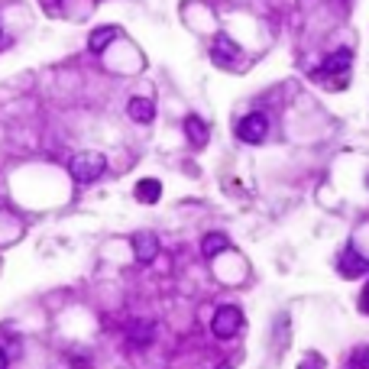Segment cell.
Instances as JSON below:
<instances>
[{
    "mask_svg": "<svg viewBox=\"0 0 369 369\" xmlns=\"http://www.w3.org/2000/svg\"><path fill=\"white\" fill-rule=\"evenodd\" d=\"M107 168V159L101 153H78L75 159L69 162V172L78 185H91V181H98Z\"/></svg>",
    "mask_w": 369,
    "mask_h": 369,
    "instance_id": "1",
    "label": "cell"
},
{
    "mask_svg": "<svg viewBox=\"0 0 369 369\" xmlns=\"http://www.w3.org/2000/svg\"><path fill=\"white\" fill-rule=\"evenodd\" d=\"M240 324H243V314H240V308L223 305V308H217L211 330H214L217 337H223V340H227V337H233L240 330Z\"/></svg>",
    "mask_w": 369,
    "mask_h": 369,
    "instance_id": "2",
    "label": "cell"
},
{
    "mask_svg": "<svg viewBox=\"0 0 369 369\" xmlns=\"http://www.w3.org/2000/svg\"><path fill=\"white\" fill-rule=\"evenodd\" d=\"M237 136L243 143H263L269 136V120L263 113H250V117H243L237 123Z\"/></svg>",
    "mask_w": 369,
    "mask_h": 369,
    "instance_id": "3",
    "label": "cell"
},
{
    "mask_svg": "<svg viewBox=\"0 0 369 369\" xmlns=\"http://www.w3.org/2000/svg\"><path fill=\"white\" fill-rule=\"evenodd\" d=\"M133 253H136L140 263H153V259L159 256V240H156L153 233H136V237H133Z\"/></svg>",
    "mask_w": 369,
    "mask_h": 369,
    "instance_id": "4",
    "label": "cell"
},
{
    "mask_svg": "<svg viewBox=\"0 0 369 369\" xmlns=\"http://www.w3.org/2000/svg\"><path fill=\"white\" fill-rule=\"evenodd\" d=\"M126 111H130V117L136 120V123H153V117H156V104L149 98H133L130 104H126Z\"/></svg>",
    "mask_w": 369,
    "mask_h": 369,
    "instance_id": "5",
    "label": "cell"
},
{
    "mask_svg": "<svg viewBox=\"0 0 369 369\" xmlns=\"http://www.w3.org/2000/svg\"><path fill=\"white\" fill-rule=\"evenodd\" d=\"M214 59H217V62H233V59H240V46L230 39V36L221 33L214 39Z\"/></svg>",
    "mask_w": 369,
    "mask_h": 369,
    "instance_id": "6",
    "label": "cell"
},
{
    "mask_svg": "<svg viewBox=\"0 0 369 369\" xmlns=\"http://www.w3.org/2000/svg\"><path fill=\"white\" fill-rule=\"evenodd\" d=\"M369 269V263L363 256H356V250H347L343 253V259H340V272L347 276V279H356L360 272H366Z\"/></svg>",
    "mask_w": 369,
    "mask_h": 369,
    "instance_id": "7",
    "label": "cell"
},
{
    "mask_svg": "<svg viewBox=\"0 0 369 369\" xmlns=\"http://www.w3.org/2000/svg\"><path fill=\"white\" fill-rule=\"evenodd\" d=\"M113 39H117V29H113V26H101V29H94V33H91L88 49L91 52H104Z\"/></svg>",
    "mask_w": 369,
    "mask_h": 369,
    "instance_id": "8",
    "label": "cell"
},
{
    "mask_svg": "<svg viewBox=\"0 0 369 369\" xmlns=\"http://www.w3.org/2000/svg\"><path fill=\"white\" fill-rule=\"evenodd\" d=\"M185 133H188L191 146H204L208 143V123L201 117H188L185 120Z\"/></svg>",
    "mask_w": 369,
    "mask_h": 369,
    "instance_id": "9",
    "label": "cell"
},
{
    "mask_svg": "<svg viewBox=\"0 0 369 369\" xmlns=\"http://www.w3.org/2000/svg\"><path fill=\"white\" fill-rule=\"evenodd\" d=\"M159 195H162V185L156 178H143L140 185H136V201H143V204H156Z\"/></svg>",
    "mask_w": 369,
    "mask_h": 369,
    "instance_id": "10",
    "label": "cell"
},
{
    "mask_svg": "<svg viewBox=\"0 0 369 369\" xmlns=\"http://www.w3.org/2000/svg\"><path fill=\"white\" fill-rule=\"evenodd\" d=\"M350 49H340V52H334V56L328 59V62L320 65V71H324V75H340V71H347L350 69Z\"/></svg>",
    "mask_w": 369,
    "mask_h": 369,
    "instance_id": "11",
    "label": "cell"
},
{
    "mask_svg": "<svg viewBox=\"0 0 369 369\" xmlns=\"http://www.w3.org/2000/svg\"><path fill=\"white\" fill-rule=\"evenodd\" d=\"M227 237H223V233H208V237H204V243H201V253L208 259H214V256H221L223 250H227Z\"/></svg>",
    "mask_w": 369,
    "mask_h": 369,
    "instance_id": "12",
    "label": "cell"
},
{
    "mask_svg": "<svg viewBox=\"0 0 369 369\" xmlns=\"http://www.w3.org/2000/svg\"><path fill=\"white\" fill-rule=\"evenodd\" d=\"M153 334H156L153 320H143V324H133V328H130V340L136 343V347H146V343L153 340Z\"/></svg>",
    "mask_w": 369,
    "mask_h": 369,
    "instance_id": "13",
    "label": "cell"
},
{
    "mask_svg": "<svg viewBox=\"0 0 369 369\" xmlns=\"http://www.w3.org/2000/svg\"><path fill=\"white\" fill-rule=\"evenodd\" d=\"M301 369H318V360H314V356H311V360H305V366H301Z\"/></svg>",
    "mask_w": 369,
    "mask_h": 369,
    "instance_id": "14",
    "label": "cell"
},
{
    "mask_svg": "<svg viewBox=\"0 0 369 369\" xmlns=\"http://www.w3.org/2000/svg\"><path fill=\"white\" fill-rule=\"evenodd\" d=\"M7 46H10V39L4 36V29H0V49H7Z\"/></svg>",
    "mask_w": 369,
    "mask_h": 369,
    "instance_id": "15",
    "label": "cell"
},
{
    "mask_svg": "<svg viewBox=\"0 0 369 369\" xmlns=\"http://www.w3.org/2000/svg\"><path fill=\"white\" fill-rule=\"evenodd\" d=\"M0 369H7V353L0 350Z\"/></svg>",
    "mask_w": 369,
    "mask_h": 369,
    "instance_id": "16",
    "label": "cell"
},
{
    "mask_svg": "<svg viewBox=\"0 0 369 369\" xmlns=\"http://www.w3.org/2000/svg\"><path fill=\"white\" fill-rule=\"evenodd\" d=\"M363 311H369V288H366V295H363Z\"/></svg>",
    "mask_w": 369,
    "mask_h": 369,
    "instance_id": "17",
    "label": "cell"
},
{
    "mask_svg": "<svg viewBox=\"0 0 369 369\" xmlns=\"http://www.w3.org/2000/svg\"><path fill=\"white\" fill-rule=\"evenodd\" d=\"M42 4H46V7H49V4H59V0H42Z\"/></svg>",
    "mask_w": 369,
    "mask_h": 369,
    "instance_id": "18",
    "label": "cell"
},
{
    "mask_svg": "<svg viewBox=\"0 0 369 369\" xmlns=\"http://www.w3.org/2000/svg\"><path fill=\"white\" fill-rule=\"evenodd\" d=\"M217 369H233V366H230V363H223V366H217Z\"/></svg>",
    "mask_w": 369,
    "mask_h": 369,
    "instance_id": "19",
    "label": "cell"
}]
</instances>
